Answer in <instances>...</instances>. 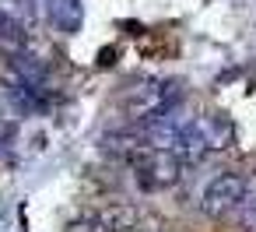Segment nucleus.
Here are the masks:
<instances>
[{
	"mask_svg": "<svg viewBox=\"0 0 256 232\" xmlns=\"http://www.w3.org/2000/svg\"><path fill=\"white\" fill-rule=\"evenodd\" d=\"M25 43H28L25 25L18 18H11L8 11H0V46H4L8 53H18V50H25Z\"/></svg>",
	"mask_w": 256,
	"mask_h": 232,
	"instance_id": "6",
	"label": "nucleus"
},
{
	"mask_svg": "<svg viewBox=\"0 0 256 232\" xmlns=\"http://www.w3.org/2000/svg\"><path fill=\"white\" fill-rule=\"evenodd\" d=\"M70 232H102V225H98V218H78V221H70Z\"/></svg>",
	"mask_w": 256,
	"mask_h": 232,
	"instance_id": "7",
	"label": "nucleus"
},
{
	"mask_svg": "<svg viewBox=\"0 0 256 232\" xmlns=\"http://www.w3.org/2000/svg\"><path fill=\"white\" fill-rule=\"evenodd\" d=\"M246 204H252V200H249V183H246L242 176H235V172L214 176V179L207 183V190H204V200H200V207H204L207 214H214V218H221V214H228V211H238V207H246Z\"/></svg>",
	"mask_w": 256,
	"mask_h": 232,
	"instance_id": "1",
	"label": "nucleus"
},
{
	"mask_svg": "<svg viewBox=\"0 0 256 232\" xmlns=\"http://www.w3.org/2000/svg\"><path fill=\"white\" fill-rule=\"evenodd\" d=\"M98 225L102 232H140V211L134 204H109L98 211Z\"/></svg>",
	"mask_w": 256,
	"mask_h": 232,
	"instance_id": "5",
	"label": "nucleus"
},
{
	"mask_svg": "<svg viewBox=\"0 0 256 232\" xmlns=\"http://www.w3.org/2000/svg\"><path fill=\"white\" fill-rule=\"evenodd\" d=\"M190 127H193V134L207 144V151H210V148H224V144L232 141V127H228V120H224V116H218V113L196 116Z\"/></svg>",
	"mask_w": 256,
	"mask_h": 232,
	"instance_id": "4",
	"label": "nucleus"
},
{
	"mask_svg": "<svg viewBox=\"0 0 256 232\" xmlns=\"http://www.w3.org/2000/svg\"><path fill=\"white\" fill-rule=\"evenodd\" d=\"M134 165L144 186H172L182 176V158H176L172 151H144L140 158H134Z\"/></svg>",
	"mask_w": 256,
	"mask_h": 232,
	"instance_id": "2",
	"label": "nucleus"
},
{
	"mask_svg": "<svg viewBox=\"0 0 256 232\" xmlns=\"http://www.w3.org/2000/svg\"><path fill=\"white\" fill-rule=\"evenodd\" d=\"M11 74L18 78V81H25L28 88H36V92H50V71H46V64L42 60H36L32 53H25V50H18V53H11Z\"/></svg>",
	"mask_w": 256,
	"mask_h": 232,
	"instance_id": "3",
	"label": "nucleus"
}]
</instances>
